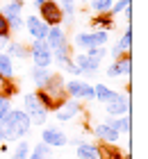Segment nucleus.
Listing matches in <instances>:
<instances>
[{
	"instance_id": "nucleus-23",
	"label": "nucleus",
	"mask_w": 148,
	"mask_h": 159,
	"mask_svg": "<svg viewBox=\"0 0 148 159\" xmlns=\"http://www.w3.org/2000/svg\"><path fill=\"white\" fill-rule=\"evenodd\" d=\"M0 75L7 77V80H14L16 77V66H14V59L9 55L0 52Z\"/></svg>"
},
{
	"instance_id": "nucleus-2",
	"label": "nucleus",
	"mask_w": 148,
	"mask_h": 159,
	"mask_svg": "<svg viewBox=\"0 0 148 159\" xmlns=\"http://www.w3.org/2000/svg\"><path fill=\"white\" fill-rule=\"evenodd\" d=\"M105 57H107V48H91L87 52H75L71 57V61L80 68L82 75H93L100 70V64Z\"/></svg>"
},
{
	"instance_id": "nucleus-40",
	"label": "nucleus",
	"mask_w": 148,
	"mask_h": 159,
	"mask_svg": "<svg viewBox=\"0 0 148 159\" xmlns=\"http://www.w3.org/2000/svg\"><path fill=\"white\" fill-rule=\"evenodd\" d=\"M2 143H5V136H2V132H0V148H2Z\"/></svg>"
},
{
	"instance_id": "nucleus-6",
	"label": "nucleus",
	"mask_w": 148,
	"mask_h": 159,
	"mask_svg": "<svg viewBox=\"0 0 148 159\" xmlns=\"http://www.w3.org/2000/svg\"><path fill=\"white\" fill-rule=\"evenodd\" d=\"M107 77H128L130 80V75H132V55L130 52H125V55H121L118 59H114L112 64L107 66Z\"/></svg>"
},
{
	"instance_id": "nucleus-37",
	"label": "nucleus",
	"mask_w": 148,
	"mask_h": 159,
	"mask_svg": "<svg viewBox=\"0 0 148 159\" xmlns=\"http://www.w3.org/2000/svg\"><path fill=\"white\" fill-rule=\"evenodd\" d=\"M7 43H9V39H7V37H0V52L5 50V46H7Z\"/></svg>"
},
{
	"instance_id": "nucleus-24",
	"label": "nucleus",
	"mask_w": 148,
	"mask_h": 159,
	"mask_svg": "<svg viewBox=\"0 0 148 159\" xmlns=\"http://www.w3.org/2000/svg\"><path fill=\"white\" fill-rule=\"evenodd\" d=\"M53 157V148H48L46 143H36V146H32V150H30V157L27 159H50Z\"/></svg>"
},
{
	"instance_id": "nucleus-25",
	"label": "nucleus",
	"mask_w": 148,
	"mask_h": 159,
	"mask_svg": "<svg viewBox=\"0 0 148 159\" xmlns=\"http://www.w3.org/2000/svg\"><path fill=\"white\" fill-rule=\"evenodd\" d=\"M16 91H18V86H16L14 80H7V77L0 75V96H2V98H14Z\"/></svg>"
},
{
	"instance_id": "nucleus-16",
	"label": "nucleus",
	"mask_w": 148,
	"mask_h": 159,
	"mask_svg": "<svg viewBox=\"0 0 148 159\" xmlns=\"http://www.w3.org/2000/svg\"><path fill=\"white\" fill-rule=\"evenodd\" d=\"M71 43L80 50V52H87V50L96 48V46H93V34H91V32H84V30L75 32V37L71 39Z\"/></svg>"
},
{
	"instance_id": "nucleus-10",
	"label": "nucleus",
	"mask_w": 148,
	"mask_h": 159,
	"mask_svg": "<svg viewBox=\"0 0 148 159\" xmlns=\"http://www.w3.org/2000/svg\"><path fill=\"white\" fill-rule=\"evenodd\" d=\"M23 30H27V34H30V39H46L48 37V30L50 27L43 23V20L36 16V14H30V16L25 18V25H23Z\"/></svg>"
},
{
	"instance_id": "nucleus-14",
	"label": "nucleus",
	"mask_w": 148,
	"mask_h": 159,
	"mask_svg": "<svg viewBox=\"0 0 148 159\" xmlns=\"http://www.w3.org/2000/svg\"><path fill=\"white\" fill-rule=\"evenodd\" d=\"M23 9H25V0H5L0 5V14L9 20L14 16H23Z\"/></svg>"
},
{
	"instance_id": "nucleus-31",
	"label": "nucleus",
	"mask_w": 148,
	"mask_h": 159,
	"mask_svg": "<svg viewBox=\"0 0 148 159\" xmlns=\"http://www.w3.org/2000/svg\"><path fill=\"white\" fill-rule=\"evenodd\" d=\"M14 109V105H12V98H2L0 96V123H2V118L7 116Z\"/></svg>"
},
{
	"instance_id": "nucleus-1",
	"label": "nucleus",
	"mask_w": 148,
	"mask_h": 159,
	"mask_svg": "<svg viewBox=\"0 0 148 159\" xmlns=\"http://www.w3.org/2000/svg\"><path fill=\"white\" fill-rule=\"evenodd\" d=\"M0 132H2L5 141H23L32 132V123L23 109H12L0 123Z\"/></svg>"
},
{
	"instance_id": "nucleus-34",
	"label": "nucleus",
	"mask_w": 148,
	"mask_h": 159,
	"mask_svg": "<svg viewBox=\"0 0 148 159\" xmlns=\"http://www.w3.org/2000/svg\"><path fill=\"white\" fill-rule=\"evenodd\" d=\"M9 25H7V18L2 16V14H0V37H7V39H9Z\"/></svg>"
},
{
	"instance_id": "nucleus-22",
	"label": "nucleus",
	"mask_w": 148,
	"mask_h": 159,
	"mask_svg": "<svg viewBox=\"0 0 148 159\" xmlns=\"http://www.w3.org/2000/svg\"><path fill=\"white\" fill-rule=\"evenodd\" d=\"M71 43H66V46H62V48H57V50H53V64H57L59 68H66L71 64Z\"/></svg>"
},
{
	"instance_id": "nucleus-30",
	"label": "nucleus",
	"mask_w": 148,
	"mask_h": 159,
	"mask_svg": "<svg viewBox=\"0 0 148 159\" xmlns=\"http://www.w3.org/2000/svg\"><path fill=\"white\" fill-rule=\"evenodd\" d=\"M130 5H132V0H114V5L109 7V14H112V16H118V14H123Z\"/></svg>"
},
{
	"instance_id": "nucleus-28",
	"label": "nucleus",
	"mask_w": 148,
	"mask_h": 159,
	"mask_svg": "<svg viewBox=\"0 0 148 159\" xmlns=\"http://www.w3.org/2000/svg\"><path fill=\"white\" fill-rule=\"evenodd\" d=\"M116 43L121 46L123 52H130V48H132V30H130V25H125V30L121 34V39H116Z\"/></svg>"
},
{
	"instance_id": "nucleus-32",
	"label": "nucleus",
	"mask_w": 148,
	"mask_h": 159,
	"mask_svg": "<svg viewBox=\"0 0 148 159\" xmlns=\"http://www.w3.org/2000/svg\"><path fill=\"white\" fill-rule=\"evenodd\" d=\"M7 25H9V32H21L23 25H25V18L23 16H14V18L7 20Z\"/></svg>"
},
{
	"instance_id": "nucleus-9",
	"label": "nucleus",
	"mask_w": 148,
	"mask_h": 159,
	"mask_svg": "<svg viewBox=\"0 0 148 159\" xmlns=\"http://www.w3.org/2000/svg\"><path fill=\"white\" fill-rule=\"evenodd\" d=\"M105 111H107L109 118L128 116V114H130V96H128V93H121V91H118V96L112 100V102L105 105Z\"/></svg>"
},
{
	"instance_id": "nucleus-12",
	"label": "nucleus",
	"mask_w": 148,
	"mask_h": 159,
	"mask_svg": "<svg viewBox=\"0 0 148 159\" xmlns=\"http://www.w3.org/2000/svg\"><path fill=\"white\" fill-rule=\"evenodd\" d=\"M46 43H48L50 50H57V48H62V46H66V43H71V41H69V34H66V30H64L62 25H57V27H50V30H48Z\"/></svg>"
},
{
	"instance_id": "nucleus-41",
	"label": "nucleus",
	"mask_w": 148,
	"mask_h": 159,
	"mask_svg": "<svg viewBox=\"0 0 148 159\" xmlns=\"http://www.w3.org/2000/svg\"><path fill=\"white\" fill-rule=\"evenodd\" d=\"M82 2H89V0H82Z\"/></svg>"
},
{
	"instance_id": "nucleus-13",
	"label": "nucleus",
	"mask_w": 148,
	"mask_h": 159,
	"mask_svg": "<svg viewBox=\"0 0 148 159\" xmlns=\"http://www.w3.org/2000/svg\"><path fill=\"white\" fill-rule=\"evenodd\" d=\"M75 155H78V159H103L100 146H96V143H89V141H80V143H78Z\"/></svg>"
},
{
	"instance_id": "nucleus-39",
	"label": "nucleus",
	"mask_w": 148,
	"mask_h": 159,
	"mask_svg": "<svg viewBox=\"0 0 148 159\" xmlns=\"http://www.w3.org/2000/svg\"><path fill=\"white\" fill-rule=\"evenodd\" d=\"M57 2H59V5H75L78 0H57Z\"/></svg>"
},
{
	"instance_id": "nucleus-21",
	"label": "nucleus",
	"mask_w": 148,
	"mask_h": 159,
	"mask_svg": "<svg viewBox=\"0 0 148 159\" xmlns=\"http://www.w3.org/2000/svg\"><path fill=\"white\" fill-rule=\"evenodd\" d=\"M105 123L114 129L118 136H121V134H130V127H132V125H130V114H128V116H118V118H109V116H107Z\"/></svg>"
},
{
	"instance_id": "nucleus-26",
	"label": "nucleus",
	"mask_w": 148,
	"mask_h": 159,
	"mask_svg": "<svg viewBox=\"0 0 148 159\" xmlns=\"http://www.w3.org/2000/svg\"><path fill=\"white\" fill-rule=\"evenodd\" d=\"M89 9H91L93 14H107L109 7L114 5V0H89Z\"/></svg>"
},
{
	"instance_id": "nucleus-19",
	"label": "nucleus",
	"mask_w": 148,
	"mask_h": 159,
	"mask_svg": "<svg viewBox=\"0 0 148 159\" xmlns=\"http://www.w3.org/2000/svg\"><path fill=\"white\" fill-rule=\"evenodd\" d=\"M116 96H118V91L109 89L107 84H93V100H98V102L107 105V102H112Z\"/></svg>"
},
{
	"instance_id": "nucleus-33",
	"label": "nucleus",
	"mask_w": 148,
	"mask_h": 159,
	"mask_svg": "<svg viewBox=\"0 0 148 159\" xmlns=\"http://www.w3.org/2000/svg\"><path fill=\"white\" fill-rule=\"evenodd\" d=\"M80 100H93V84H87L84 82V86H82V98Z\"/></svg>"
},
{
	"instance_id": "nucleus-11",
	"label": "nucleus",
	"mask_w": 148,
	"mask_h": 159,
	"mask_svg": "<svg viewBox=\"0 0 148 159\" xmlns=\"http://www.w3.org/2000/svg\"><path fill=\"white\" fill-rule=\"evenodd\" d=\"M91 132L96 134V139H100L103 143H109V146H114V143L118 141V139H121V136H118L116 132H114V129L112 127H109L107 125V123L105 120H100V123H96V125L91 127Z\"/></svg>"
},
{
	"instance_id": "nucleus-3",
	"label": "nucleus",
	"mask_w": 148,
	"mask_h": 159,
	"mask_svg": "<svg viewBox=\"0 0 148 159\" xmlns=\"http://www.w3.org/2000/svg\"><path fill=\"white\" fill-rule=\"evenodd\" d=\"M27 55L32 57V64L39 68H50L53 64V50L48 48L46 39H34L27 43Z\"/></svg>"
},
{
	"instance_id": "nucleus-27",
	"label": "nucleus",
	"mask_w": 148,
	"mask_h": 159,
	"mask_svg": "<svg viewBox=\"0 0 148 159\" xmlns=\"http://www.w3.org/2000/svg\"><path fill=\"white\" fill-rule=\"evenodd\" d=\"M30 143L23 139V141H18L16 143V148H14V152H12V159H27L30 157Z\"/></svg>"
},
{
	"instance_id": "nucleus-36",
	"label": "nucleus",
	"mask_w": 148,
	"mask_h": 159,
	"mask_svg": "<svg viewBox=\"0 0 148 159\" xmlns=\"http://www.w3.org/2000/svg\"><path fill=\"white\" fill-rule=\"evenodd\" d=\"M123 18H125V25H132V5L123 11Z\"/></svg>"
},
{
	"instance_id": "nucleus-7",
	"label": "nucleus",
	"mask_w": 148,
	"mask_h": 159,
	"mask_svg": "<svg viewBox=\"0 0 148 159\" xmlns=\"http://www.w3.org/2000/svg\"><path fill=\"white\" fill-rule=\"evenodd\" d=\"M80 114H82V105H80V100H71V98H66L62 105L55 109V118L59 123H69L73 118H78Z\"/></svg>"
},
{
	"instance_id": "nucleus-29",
	"label": "nucleus",
	"mask_w": 148,
	"mask_h": 159,
	"mask_svg": "<svg viewBox=\"0 0 148 159\" xmlns=\"http://www.w3.org/2000/svg\"><path fill=\"white\" fill-rule=\"evenodd\" d=\"M93 46L96 48H105L107 46V41H109V32L107 30H93Z\"/></svg>"
},
{
	"instance_id": "nucleus-35",
	"label": "nucleus",
	"mask_w": 148,
	"mask_h": 159,
	"mask_svg": "<svg viewBox=\"0 0 148 159\" xmlns=\"http://www.w3.org/2000/svg\"><path fill=\"white\" fill-rule=\"evenodd\" d=\"M64 70H66V73H69V75H75V77H78V75H82V73H80V68H78V66H75V64H73V61H71V64H69V66H66Z\"/></svg>"
},
{
	"instance_id": "nucleus-4",
	"label": "nucleus",
	"mask_w": 148,
	"mask_h": 159,
	"mask_svg": "<svg viewBox=\"0 0 148 159\" xmlns=\"http://www.w3.org/2000/svg\"><path fill=\"white\" fill-rule=\"evenodd\" d=\"M23 111L27 114V118H30V123H32V125H43V123H46V118H48V111L39 105V100H36L34 91L23 93Z\"/></svg>"
},
{
	"instance_id": "nucleus-5",
	"label": "nucleus",
	"mask_w": 148,
	"mask_h": 159,
	"mask_svg": "<svg viewBox=\"0 0 148 159\" xmlns=\"http://www.w3.org/2000/svg\"><path fill=\"white\" fill-rule=\"evenodd\" d=\"M36 16H39L48 27H57V25L64 23V14H62V7H59L57 0H48V2H43L39 9H36Z\"/></svg>"
},
{
	"instance_id": "nucleus-20",
	"label": "nucleus",
	"mask_w": 148,
	"mask_h": 159,
	"mask_svg": "<svg viewBox=\"0 0 148 159\" xmlns=\"http://www.w3.org/2000/svg\"><path fill=\"white\" fill-rule=\"evenodd\" d=\"M89 25H91L93 27V30H112V27H114V16H112V14H93V16H91V20H89Z\"/></svg>"
},
{
	"instance_id": "nucleus-17",
	"label": "nucleus",
	"mask_w": 148,
	"mask_h": 159,
	"mask_svg": "<svg viewBox=\"0 0 148 159\" xmlns=\"http://www.w3.org/2000/svg\"><path fill=\"white\" fill-rule=\"evenodd\" d=\"M82 86H84V82H82L80 77L64 80V93H66V98H71V100H80V98H82Z\"/></svg>"
},
{
	"instance_id": "nucleus-18",
	"label": "nucleus",
	"mask_w": 148,
	"mask_h": 159,
	"mask_svg": "<svg viewBox=\"0 0 148 159\" xmlns=\"http://www.w3.org/2000/svg\"><path fill=\"white\" fill-rule=\"evenodd\" d=\"M50 77H53V70H50V68H39V66L30 68V80L36 84V89H43Z\"/></svg>"
},
{
	"instance_id": "nucleus-38",
	"label": "nucleus",
	"mask_w": 148,
	"mask_h": 159,
	"mask_svg": "<svg viewBox=\"0 0 148 159\" xmlns=\"http://www.w3.org/2000/svg\"><path fill=\"white\" fill-rule=\"evenodd\" d=\"M43 2H48V0H32V7H34V9H39Z\"/></svg>"
},
{
	"instance_id": "nucleus-15",
	"label": "nucleus",
	"mask_w": 148,
	"mask_h": 159,
	"mask_svg": "<svg viewBox=\"0 0 148 159\" xmlns=\"http://www.w3.org/2000/svg\"><path fill=\"white\" fill-rule=\"evenodd\" d=\"M5 55H9L12 59L16 57V59H27V43H23V41H18V39H9V43L5 46V50H2Z\"/></svg>"
},
{
	"instance_id": "nucleus-8",
	"label": "nucleus",
	"mask_w": 148,
	"mask_h": 159,
	"mask_svg": "<svg viewBox=\"0 0 148 159\" xmlns=\"http://www.w3.org/2000/svg\"><path fill=\"white\" fill-rule=\"evenodd\" d=\"M41 143H46L48 148H64L69 143V136H66L64 129H59L55 125H48L41 129Z\"/></svg>"
}]
</instances>
